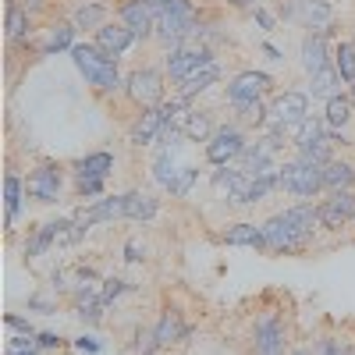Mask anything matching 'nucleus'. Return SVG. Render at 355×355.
<instances>
[{"label":"nucleus","instance_id":"f257e3e1","mask_svg":"<svg viewBox=\"0 0 355 355\" xmlns=\"http://www.w3.org/2000/svg\"><path fill=\"white\" fill-rule=\"evenodd\" d=\"M68 53H71L75 68L82 71V78L93 85L96 93L117 96L125 89V78H121V71H117V61H114V57H107L96 43H75Z\"/></svg>","mask_w":355,"mask_h":355},{"label":"nucleus","instance_id":"f03ea898","mask_svg":"<svg viewBox=\"0 0 355 355\" xmlns=\"http://www.w3.org/2000/svg\"><path fill=\"white\" fill-rule=\"evenodd\" d=\"M153 36L167 46H182V43H192L196 28H199V8L192 0H160L153 4Z\"/></svg>","mask_w":355,"mask_h":355},{"label":"nucleus","instance_id":"7ed1b4c3","mask_svg":"<svg viewBox=\"0 0 355 355\" xmlns=\"http://www.w3.org/2000/svg\"><path fill=\"white\" fill-rule=\"evenodd\" d=\"M309 117V93H281L270 103V117H266V135L277 142H295V132Z\"/></svg>","mask_w":355,"mask_h":355},{"label":"nucleus","instance_id":"20e7f679","mask_svg":"<svg viewBox=\"0 0 355 355\" xmlns=\"http://www.w3.org/2000/svg\"><path fill=\"white\" fill-rule=\"evenodd\" d=\"M189 103L185 100H164L160 107H146L142 114H139V121L132 125V132H128V142L132 146H157L160 142V135H164V128L171 125V121H178V114H182Z\"/></svg>","mask_w":355,"mask_h":355},{"label":"nucleus","instance_id":"39448f33","mask_svg":"<svg viewBox=\"0 0 355 355\" xmlns=\"http://www.w3.org/2000/svg\"><path fill=\"white\" fill-rule=\"evenodd\" d=\"M281 189L295 199H306L313 202L323 192V167L320 164H306L299 157H291L281 164Z\"/></svg>","mask_w":355,"mask_h":355},{"label":"nucleus","instance_id":"423d86ee","mask_svg":"<svg viewBox=\"0 0 355 355\" xmlns=\"http://www.w3.org/2000/svg\"><path fill=\"white\" fill-rule=\"evenodd\" d=\"M263 239H266V252H277V256H295V252H306L309 249V234L299 231L284 214H274L270 220L263 224Z\"/></svg>","mask_w":355,"mask_h":355},{"label":"nucleus","instance_id":"0eeeda50","mask_svg":"<svg viewBox=\"0 0 355 355\" xmlns=\"http://www.w3.org/2000/svg\"><path fill=\"white\" fill-rule=\"evenodd\" d=\"M217 57L210 46H196V43H182V46H167V57H164V68L171 75V82H185L189 75H196L199 68L214 64Z\"/></svg>","mask_w":355,"mask_h":355},{"label":"nucleus","instance_id":"6e6552de","mask_svg":"<svg viewBox=\"0 0 355 355\" xmlns=\"http://www.w3.org/2000/svg\"><path fill=\"white\" fill-rule=\"evenodd\" d=\"M125 93L132 96L135 107H160L167 100V78L164 71L157 68H135L128 78H125Z\"/></svg>","mask_w":355,"mask_h":355},{"label":"nucleus","instance_id":"1a4fd4ad","mask_svg":"<svg viewBox=\"0 0 355 355\" xmlns=\"http://www.w3.org/2000/svg\"><path fill=\"white\" fill-rule=\"evenodd\" d=\"M245 135H242V128H234V125H224V128H217L210 139H206V146H202V153H206V164H214V167H227V164H234L242 153H245Z\"/></svg>","mask_w":355,"mask_h":355},{"label":"nucleus","instance_id":"9d476101","mask_svg":"<svg viewBox=\"0 0 355 355\" xmlns=\"http://www.w3.org/2000/svg\"><path fill=\"white\" fill-rule=\"evenodd\" d=\"M281 150H284V142H277L274 135H263V139H256V142H249L245 146V153L234 160V167L239 171H245V174H266V171H277L281 167Z\"/></svg>","mask_w":355,"mask_h":355},{"label":"nucleus","instance_id":"9b49d317","mask_svg":"<svg viewBox=\"0 0 355 355\" xmlns=\"http://www.w3.org/2000/svg\"><path fill=\"white\" fill-rule=\"evenodd\" d=\"M252 355H288V327L277 313H263L252 327Z\"/></svg>","mask_w":355,"mask_h":355},{"label":"nucleus","instance_id":"f8f14e48","mask_svg":"<svg viewBox=\"0 0 355 355\" xmlns=\"http://www.w3.org/2000/svg\"><path fill=\"white\" fill-rule=\"evenodd\" d=\"M61 185H64V178H61V164H53V160H43L33 174L25 178V189H28V199H36V202H57L61 199Z\"/></svg>","mask_w":355,"mask_h":355},{"label":"nucleus","instance_id":"ddd939ff","mask_svg":"<svg viewBox=\"0 0 355 355\" xmlns=\"http://www.w3.org/2000/svg\"><path fill=\"white\" fill-rule=\"evenodd\" d=\"M274 89V78L266 75V71H239L231 82H227V103L231 107H239V103H249V100H263L266 93Z\"/></svg>","mask_w":355,"mask_h":355},{"label":"nucleus","instance_id":"4468645a","mask_svg":"<svg viewBox=\"0 0 355 355\" xmlns=\"http://www.w3.org/2000/svg\"><path fill=\"white\" fill-rule=\"evenodd\" d=\"M316 206H320V227L323 231H341L345 224L355 220V196H352V189L331 192L327 199L316 202Z\"/></svg>","mask_w":355,"mask_h":355},{"label":"nucleus","instance_id":"2eb2a0df","mask_svg":"<svg viewBox=\"0 0 355 355\" xmlns=\"http://www.w3.org/2000/svg\"><path fill=\"white\" fill-rule=\"evenodd\" d=\"M93 43H96L107 57H114V61H117V57H125V53L139 43V36L132 33L125 21H107L103 28H96V33H93Z\"/></svg>","mask_w":355,"mask_h":355},{"label":"nucleus","instance_id":"dca6fc26","mask_svg":"<svg viewBox=\"0 0 355 355\" xmlns=\"http://www.w3.org/2000/svg\"><path fill=\"white\" fill-rule=\"evenodd\" d=\"M284 18H299L306 28H331L334 8L327 4V0H288Z\"/></svg>","mask_w":355,"mask_h":355},{"label":"nucleus","instance_id":"f3484780","mask_svg":"<svg viewBox=\"0 0 355 355\" xmlns=\"http://www.w3.org/2000/svg\"><path fill=\"white\" fill-rule=\"evenodd\" d=\"M327 36H331V28H309L306 40H302V68L313 75L320 68H327L334 64V53L327 46Z\"/></svg>","mask_w":355,"mask_h":355},{"label":"nucleus","instance_id":"a211bd4d","mask_svg":"<svg viewBox=\"0 0 355 355\" xmlns=\"http://www.w3.org/2000/svg\"><path fill=\"white\" fill-rule=\"evenodd\" d=\"M117 21H125L139 40H150L153 36V4H146V0H125L121 8H117Z\"/></svg>","mask_w":355,"mask_h":355},{"label":"nucleus","instance_id":"6ab92c4d","mask_svg":"<svg viewBox=\"0 0 355 355\" xmlns=\"http://www.w3.org/2000/svg\"><path fill=\"white\" fill-rule=\"evenodd\" d=\"M110 171H114V153H107V150H96V153H89V157L71 164L75 182H107Z\"/></svg>","mask_w":355,"mask_h":355},{"label":"nucleus","instance_id":"aec40b11","mask_svg":"<svg viewBox=\"0 0 355 355\" xmlns=\"http://www.w3.org/2000/svg\"><path fill=\"white\" fill-rule=\"evenodd\" d=\"M153 334H157V341H160V348H171V345H182L185 338H189V323H185V316L178 313V309H164L160 313V320H157V327H153Z\"/></svg>","mask_w":355,"mask_h":355},{"label":"nucleus","instance_id":"412c9836","mask_svg":"<svg viewBox=\"0 0 355 355\" xmlns=\"http://www.w3.org/2000/svg\"><path fill=\"white\" fill-rule=\"evenodd\" d=\"M220 82V64L214 61V64H206V68H199L196 75H189L185 82H178L174 85V93H178V100H185V103H192L199 93H206L210 85H217Z\"/></svg>","mask_w":355,"mask_h":355},{"label":"nucleus","instance_id":"4be33fe9","mask_svg":"<svg viewBox=\"0 0 355 355\" xmlns=\"http://www.w3.org/2000/svg\"><path fill=\"white\" fill-rule=\"evenodd\" d=\"M178 128L185 132L189 142H206L217 132L214 121H210V114H206V110H192V107H185L182 114H178Z\"/></svg>","mask_w":355,"mask_h":355},{"label":"nucleus","instance_id":"5701e85b","mask_svg":"<svg viewBox=\"0 0 355 355\" xmlns=\"http://www.w3.org/2000/svg\"><path fill=\"white\" fill-rule=\"evenodd\" d=\"M220 242L224 245H245V249H266V239H263V224H231L220 231Z\"/></svg>","mask_w":355,"mask_h":355},{"label":"nucleus","instance_id":"b1692460","mask_svg":"<svg viewBox=\"0 0 355 355\" xmlns=\"http://www.w3.org/2000/svg\"><path fill=\"white\" fill-rule=\"evenodd\" d=\"M28 199V189H25V182L15 174V171H8L4 174V217H8V231L15 227V220H18V214H21V202Z\"/></svg>","mask_w":355,"mask_h":355},{"label":"nucleus","instance_id":"393cba45","mask_svg":"<svg viewBox=\"0 0 355 355\" xmlns=\"http://www.w3.org/2000/svg\"><path fill=\"white\" fill-rule=\"evenodd\" d=\"M309 96L313 100H331V96H341V75L334 64L320 68L309 75Z\"/></svg>","mask_w":355,"mask_h":355},{"label":"nucleus","instance_id":"a878e982","mask_svg":"<svg viewBox=\"0 0 355 355\" xmlns=\"http://www.w3.org/2000/svg\"><path fill=\"white\" fill-rule=\"evenodd\" d=\"M28 33H33V11H28L21 0H11V4H8V40L18 43Z\"/></svg>","mask_w":355,"mask_h":355},{"label":"nucleus","instance_id":"bb28decb","mask_svg":"<svg viewBox=\"0 0 355 355\" xmlns=\"http://www.w3.org/2000/svg\"><path fill=\"white\" fill-rule=\"evenodd\" d=\"M355 185V167L345 164V160H331L323 164V189L327 192H341V189H352Z\"/></svg>","mask_w":355,"mask_h":355},{"label":"nucleus","instance_id":"cd10ccee","mask_svg":"<svg viewBox=\"0 0 355 355\" xmlns=\"http://www.w3.org/2000/svg\"><path fill=\"white\" fill-rule=\"evenodd\" d=\"M160 210V202L146 192H125V217L128 220H153Z\"/></svg>","mask_w":355,"mask_h":355},{"label":"nucleus","instance_id":"c85d7f7f","mask_svg":"<svg viewBox=\"0 0 355 355\" xmlns=\"http://www.w3.org/2000/svg\"><path fill=\"white\" fill-rule=\"evenodd\" d=\"M107 4H96V0H89V4H82L78 11H75V28H82V33H85V28H89V33H96V28H103L107 25Z\"/></svg>","mask_w":355,"mask_h":355},{"label":"nucleus","instance_id":"c756f323","mask_svg":"<svg viewBox=\"0 0 355 355\" xmlns=\"http://www.w3.org/2000/svg\"><path fill=\"white\" fill-rule=\"evenodd\" d=\"M75 21H57L53 28H50V36H46V43L40 46L43 53H61V50H71L75 46Z\"/></svg>","mask_w":355,"mask_h":355},{"label":"nucleus","instance_id":"7c9ffc66","mask_svg":"<svg viewBox=\"0 0 355 355\" xmlns=\"http://www.w3.org/2000/svg\"><path fill=\"white\" fill-rule=\"evenodd\" d=\"M334 68H338V75H341V82H355V43L352 40H341L338 46H334Z\"/></svg>","mask_w":355,"mask_h":355},{"label":"nucleus","instance_id":"2f4dec72","mask_svg":"<svg viewBox=\"0 0 355 355\" xmlns=\"http://www.w3.org/2000/svg\"><path fill=\"white\" fill-rule=\"evenodd\" d=\"M234 114H239V121H242V125L266 128V117H270V107H266L263 100H249V103H239V107H234Z\"/></svg>","mask_w":355,"mask_h":355},{"label":"nucleus","instance_id":"473e14b6","mask_svg":"<svg viewBox=\"0 0 355 355\" xmlns=\"http://www.w3.org/2000/svg\"><path fill=\"white\" fill-rule=\"evenodd\" d=\"M323 121H327L331 128H345V125L352 121V96H331Z\"/></svg>","mask_w":355,"mask_h":355},{"label":"nucleus","instance_id":"72a5a7b5","mask_svg":"<svg viewBox=\"0 0 355 355\" xmlns=\"http://www.w3.org/2000/svg\"><path fill=\"white\" fill-rule=\"evenodd\" d=\"M196 182H199V167L185 164L182 171L174 174V182H171V189H167V192H171L174 199H185V196H189V192L196 189Z\"/></svg>","mask_w":355,"mask_h":355},{"label":"nucleus","instance_id":"f704fd0d","mask_svg":"<svg viewBox=\"0 0 355 355\" xmlns=\"http://www.w3.org/2000/svg\"><path fill=\"white\" fill-rule=\"evenodd\" d=\"M128 291V281L125 277H103V288H100V302L110 306L114 299H121V295Z\"/></svg>","mask_w":355,"mask_h":355},{"label":"nucleus","instance_id":"c9c22d12","mask_svg":"<svg viewBox=\"0 0 355 355\" xmlns=\"http://www.w3.org/2000/svg\"><path fill=\"white\" fill-rule=\"evenodd\" d=\"M157 352H160V341H157L153 331H142L135 338V355H157Z\"/></svg>","mask_w":355,"mask_h":355},{"label":"nucleus","instance_id":"e433bc0d","mask_svg":"<svg viewBox=\"0 0 355 355\" xmlns=\"http://www.w3.org/2000/svg\"><path fill=\"white\" fill-rule=\"evenodd\" d=\"M4 323H8L11 331H18V334H33V338L40 334V331L33 327V320H25V316H18V313H8V316H4Z\"/></svg>","mask_w":355,"mask_h":355},{"label":"nucleus","instance_id":"4c0bfd02","mask_svg":"<svg viewBox=\"0 0 355 355\" xmlns=\"http://www.w3.org/2000/svg\"><path fill=\"white\" fill-rule=\"evenodd\" d=\"M107 182H75V196L78 199H100Z\"/></svg>","mask_w":355,"mask_h":355},{"label":"nucleus","instance_id":"58836bf2","mask_svg":"<svg viewBox=\"0 0 355 355\" xmlns=\"http://www.w3.org/2000/svg\"><path fill=\"white\" fill-rule=\"evenodd\" d=\"M252 18H256V25H259V28H266V33H270V28L277 25V18H274L270 11H266V8H252Z\"/></svg>","mask_w":355,"mask_h":355},{"label":"nucleus","instance_id":"ea45409f","mask_svg":"<svg viewBox=\"0 0 355 355\" xmlns=\"http://www.w3.org/2000/svg\"><path fill=\"white\" fill-rule=\"evenodd\" d=\"M75 348L85 352V355H96V352H100V341H96L93 334H82V338H75Z\"/></svg>","mask_w":355,"mask_h":355},{"label":"nucleus","instance_id":"a19ab883","mask_svg":"<svg viewBox=\"0 0 355 355\" xmlns=\"http://www.w3.org/2000/svg\"><path fill=\"white\" fill-rule=\"evenodd\" d=\"M36 348L40 352H57V348H61V338H57V334H36Z\"/></svg>","mask_w":355,"mask_h":355},{"label":"nucleus","instance_id":"79ce46f5","mask_svg":"<svg viewBox=\"0 0 355 355\" xmlns=\"http://www.w3.org/2000/svg\"><path fill=\"white\" fill-rule=\"evenodd\" d=\"M142 256H146V249H142L135 239H132V242H125V259H128V263H139Z\"/></svg>","mask_w":355,"mask_h":355},{"label":"nucleus","instance_id":"37998d69","mask_svg":"<svg viewBox=\"0 0 355 355\" xmlns=\"http://www.w3.org/2000/svg\"><path fill=\"white\" fill-rule=\"evenodd\" d=\"M263 53L270 57V61H284V53H281V50H277L274 43H263Z\"/></svg>","mask_w":355,"mask_h":355},{"label":"nucleus","instance_id":"c03bdc74","mask_svg":"<svg viewBox=\"0 0 355 355\" xmlns=\"http://www.w3.org/2000/svg\"><path fill=\"white\" fill-rule=\"evenodd\" d=\"M28 309H40V313H53V306L46 299H28Z\"/></svg>","mask_w":355,"mask_h":355},{"label":"nucleus","instance_id":"a18cd8bd","mask_svg":"<svg viewBox=\"0 0 355 355\" xmlns=\"http://www.w3.org/2000/svg\"><path fill=\"white\" fill-rule=\"evenodd\" d=\"M231 8H259V0H227Z\"/></svg>","mask_w":355,"mask_h":355},{"label":"nucleus","instance_id":"49530a36","mask_svg":"<svg viewBox=\"0 0 355 355\" xmlns=\"http://www.w3.org/2000/svg\"><path fill=\"white\" fill-rule=\"evenodd\" d=\"M21 4H25L28 11H40V8H43V0H21Z\"/></svg>","mask_w":355,"mask_h":355},{"label":"nucleus","instance_id":"de8ad7c7","mask_svg":"<svg viewBox=\"0 0 355 355\" xmlns=\"http://www.w3.org/2000/svg\"><path fill=\"white\" fill-rule=\"evenodd\" d=\"M291 355H316V352H309V348H295Z\"/></svg>","mask_w":355,"mask_h":355},{"label":"nucleus","instance_id":"09e8293b","mask_svg":"<svg viewBox=\"0 0 355 355\" xmlns=\"http://www.w3.org/2000/svg\"><path fill=\"white\" fill-rule=\"evenodd\" d=\"M8 355H40V352H8Z\"/></svg>","mask_w":355,"mask_h":355},{"label":"nucleus","instance_id":"8fccbe9b","mask_svg":"<svg viewBox=\"0 0 355 355\" xmlns=\"http://www.w3.org/2000/svg\"><path fill=\"white\" fill-rule=\"evenodd\" d=\"M352 103H355V82H352Z\"/></svg>","mask_w":355,"mask_h":355},{"label":"nucleus","instance_id":"3c124183","mask_svg":"<svg viewBox=\"0 0 355 355\" xmlns=\"http://www.w3.org/2000/svg\"><path fill=\"white\" fill-rule=\"evenodd\" d=\"M146 4H160V0H146Z\"/></svg>","mask_w":355,"mask_h":355}]
</instances>
